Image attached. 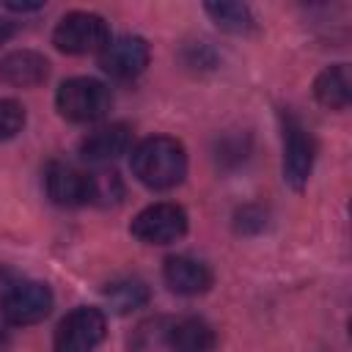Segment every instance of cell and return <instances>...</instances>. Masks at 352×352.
<instances>
[{"label": "cell", "instance_id": "6da1fadb", "mask_svg": "<svg viewBox=\"0 0 352 352\" xmlns=\"http://www.w3.org/2000/svg\"><path fill=\"white\" fill-rule=\"evenodd\" d=\"M132 173L148 190H170L187 176V151L170 135H151L132 148Z\"/></svg>", "mask_w": 352, "mask_h": 352}, {"label": "cell", "instance_id": "7a4b0ae2", "mask_svg": "<svg viewBox=\"0 0 352 352\" xmlns=\"http://www.w3.org/2000/svg\"><path fill=\"white\" fill-rule=\"evenodd\" d=\"M113 104V94L102 80L94 77H69L60 82L55 94V107L66 121L94 124L107 116Z\"/></svg>", "mask_w": 352, "mask_h": 352}, {"label": "cell", "instance_id": "3957f363", "mask_svg": "<svg viewBox=\"0 0 352 352\" xmlns=\"http://www.w3.org/2000/svg\"><path fill=\"white\" fill-rule=\"evenodd\" d=\"M110 41V28L104 16L94 11H69L52 30V44L66 55L102 52Z\"/></svg>", "mask_w": 352, "mask_h": 352}, {"label": "cell", "instance_id": "277c9868", "mask_svg": "<svg viewBox=\"0 0 352 352\" xmlns=\"http://www.w3.org/2000/svg\"><path fill=\"white\" fill-rule=\"evenodd\" d=\"M107 333V319L94 305H80L69 311L55 327V352H94Z\"/></svg>", "mask_w": 352, "mask_h": 352}, {"label": "cell", "instance_id": "5b68a950", "mask_svg": "<svg viewBox=\"0 0 352 352\" xmlns=\"http://www.w3.org/2000/svg\"><path fill=\"white\" fill-rule=\"evenodd\" d=\"M187 226H190V217L179 204L160 201V204L140 209L129 231L146 245H170L187 234Z\"/></svg>", "mask_w": 352, "mask_h": 352}, {"label": "cell", "instance_id": "8992f818", "mask_svg": "<svg viewBox=\"0 0 352 352\" xmlns=\"http://www.w3.org/2000/svg\"><path fill=\"white\" fill-rule=\"evenodd\" d=\"M316 162V140L302 126V121L292 113H283V179L302 190L314 173Z\"/></svg>", "mask_w": 352, "mask_h": 352}, {"label": "cell", "instance_id": "52a82bcc", "mask_svg": "<svg viewBox=\"0 0 352 352\" xmlns=\"http://www.w3.org/2000/svg\"><path fill=\"white\" fill-rule=\"evenodd\" d=\"M52 289L41 280H22V283H14L3 302H0V311H3V319L8 324H16V327H25V324H36L41 319L50 316L52 311Z\"/></svg>", "mask_w": 352, "mask_h": 352}, {"label": "cell", "instance_id": "ba28073f", "mask_svg": "<svg viewBox=\"0 0 352 352\" xmlns=\"http://www.w3.org/2000/svg\"><path fill=\"white\" fill-rule=\"evenodd\" d=\"M148 60H151L148 41L143 36H132V33L110 38L99 52L102 72L116 80H132V77L143 74Z\"/></svg>", "mask_w": 352, "mask_h": 352}, {"label": "cell", "instance_id": "9c48e42d", "mask_svg": "<svg viewBox=\"0 0 352 352\" xmlns=\"http://www.w3.org/2000/svg\"><path fill=\"white\" fill-rule=\"evenodd\" d=\"M47 195L58 206H85L91 204V176L88 170H80L66 162H50L44 173Z\"/></svg>", "mask_w": 352, "mask_h": 352}, {"label": "cell", "instance_id": "30bf717a", "mask_svg": "<svg viewBox=\"0 0 352 352\" xmlns=\"http://www.w3.org/2000/svg\"><path fill=\"white\" fill-rule=\"evenodd\" d=\"M162 278H165L168 289L182 297H198V294L209 292L214 283L209 264H204L201 258H192V256H168L165 267H162Z\"/></svg>", "mask_w": 352, "mask_h": 352}, {"label": "cell", "instance_id": "8fae6325", "mask_svg": "<svg viewBox=\"0 0 352 352\" xmlns=\"http://www.w3.org/2000/svg\"><path fill=\"white\" fill-rule=\"evenodd\" d=\"M50 77V60L36 50H14L0 60V80L14 88H36Z\"/></svg>", "mask_w": 352, "mask_h": 352}, {"label": "cell", "instance_id": "7c38bea8", "mask_svg": "<svg viewBox=\"0 0 352 352\" xmlns=\"http://www.w3.org/2000/svg\"><path fill=\"white\" fill-rule=\"evenodd\" d=\"M129 146H132V132L126 124H104L82 138L80 154L91 162H110V160L126 154Z\"/></svg>", "mask_w": 352, "mask_h": 352}, {"label": "cell", "instance_id": "4fadbf2b", "mask_svg": "<svg viewBox=\"0 0 352 352\" xmlns=\"http://www.w3.org/2000/svg\"><path fill=\"white\" fill-rule=\"evenodd\" d=\"M170 352H212L217 344L214 327L201 316H184L165 330Z\"/></svg>", "mask_w": 352, "mask_h": 352}, {"label": "cell", "instance_id": "5bb4252c", "mask_svg": "<svg viewBox=\"0 0 352 352\" xmlns=\"http://www.w3.org/2000/svg\"><path fill=\"white\" fill-rule=\"evenodd\" d=\"M314 96L319 104L330 107V110H344L349 107L352 99V77H349V66L346 63H336L319 72V77L314 80Z\"/></svg>", "mask_w": 352, "mask_h": 352}, {"label": "cell", "instance_id": "9a60e30c", "mask_svg": "<svg viewBox=\"0 0 352 352\" xmlns=\"http://www.w3.org/2000/svg\"><path fill=\"white\" fill-rule=\"evenodd\" d=\"M204 11L212 16V22L220 30H228V33H250L256 28L253 11L245 3H206Z\"/></svg>", "mask_w": 352, "mask_h": 352}, {"label": "cell", "instance_id": "2e32d148", "mask_svg": "<svg viewBox=\"0 0 352 352\" xmlns=\"http://www.w3.org/2000/svg\"><path fill=\"white\" fill-rule=\"evenodd\" d=\"M104 297L116 314H129V311H138L148 302V286L138 278H121L104 289Z\"/></svg>", "mask_w": 352, "mask_h": 352}, {"label": "cell", "instance_id": "e0dca14e", "mask_svg": "<svg viewBox=\"0 0 352 352\" xmlns=\"http://www.w3.org/2000/svg\"><path fill=\"white\" fill-rule=\"evenodd\" d=\"M91 176V204L110 206L124 198V182L116 170H88Z\"/></svg>", "mask_w": 352, "mask_h": 352}, {"label": "cell", "instance_id": "ac0fdd59", "mask_svg": "<svg viewBox=\"0 0 352 352\" xmlns=\"http://www.w3.org/2000/svg\"><path fill=\"white\" fill-rule=\"evenodd\" d=\"M25 126V107L16 99H0V140H11Z\"/></svg>", "mask_w": 352, "mask_h": 352}, {"label": "cell", "instance_id": "d6986e66", "mask_svg": "<svg viewBox=\"0 0 352 352\" xmlns=\"http://www.w3.org/2000/svg\"><path fill=\"white\" fill-rule=\"evenodd\" d=\"M8 11H16V14H28V11H38L44 8V3H6Z\"/></svg>", "mask_w": 352, "mask_h": 352}, {"label": "cell", "instance_id": "ffe728a7", "mask_svg": "<svg viewBox=\"0 0 352 352\" xmlns=\"http://www.w3.org/2000/svg\"><path fill=\"white\" fill-rule=\"evenodd\" d=\"M11 36H14V22L0 19V44H3V41H8Z\"/></svg>", "mask_w": 352, "mask_h": 352}]
</instances>
